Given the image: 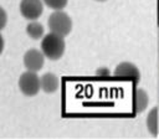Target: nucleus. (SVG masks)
Instances as JSON below:
<instances>
[{"mask_svg": "<svg viewBox=\"0 0 159 139\" xmlns=\"http://www.w3.org/2000/svg\"><path fill=\"white\" fill-rule=\"evenodd\" d=\"M41 89L45 93H55L58 88V77L55 73L47 72L40 77Z\"/></svg>", "mask_w": 159, "mask_h": 139, "instance_id": "6e6552de", "label": "nucleus"}, {"mask_svg": "<svg viewBox=\"0 0 159 139\" xmlns=\"http://www.w3.org/2000/svg\"><path fill=\"white\" fill-rule=\"evenodd\" d=\"M65 48H66V43L63 40V36L51 31L43 35L41 40V51L46 58L51 61L60 60L65 53Z\"/></svg>", "mask_w": 159, "mask_h": 139, "instance_id": "f257e3e1", "label": "nucleus"}, {"mask_svg": "<svg viewBox=\"0 0 159 139\" xmlns=\"http://www.w3.org/2000/svg\"><path fill=\"white\" fill-rule=\"evenodd\" d=\"M19 88L21 93L27 97L36 96L41 89V82H40V77L37 76V72L29 70L24 72L19 78Z\"/></svg>", "mask_w": 159, "mask_h": 139, "instance_id": "7ed1b4c3", "label": "nucleus"}, {"mask_svg": "<svg viewBox=\"0 0 159 139\" xmlns=\"http://www.w3.org/2000/svg\"><path fill=\"white\" fill-rule=\"evenodd\" d=\"M114 76L117 78H122V79H130L134 83L139 82V79H140V72H139L138 67L132 62L119 63L114 70Z\"/></svg>", "mask_w": 159, "mask_h": 139, "instance_id": "423d86ee", "label": "nucleus"}, {"mask_svg": "<svg viewBox=\"0 0 159 139\" xmlns=\"http://www.w3.org/2000/svg\"><path fill=\"white\" fill-rule=\"evenodd\" d=\"M96 1H99V2H103V1H107V0H96Z\"/></svg>", "mask_w": 159, "mask_h": 139, "instance_id": "dca6fc26", "label": "nucleus"}, {"mask_svg": "<svg viewBox=\"0 0 159 139\" xmlns=\"http://www.w3.org/2000/svg\"><path fill=\"white\" fill-rule=\"evenodd\" d=\"M149 97L143 88H134L133 91V109L135 113H143L148 107Z\"/></svg>", "mask_w": 159, "mask_h": 139, "instance_id": "0eeeda50", "label": "nucleus"}, {"mask_svg": "<svg viewBox=\"0 0 159 139\" xmlns=\"http://www.w3.org/2000/svg\"><path fill=\"white\" fill-rule=\"evenodd\" d=\"M147 128L152 135L158 134V108L154 107L147 115Z\"/></svg>", "mask_w": 159, "mask_h": 139, "instance_id": "9d476101", "label": "nucleus"}, {"mask_svg": "<svg viewBox=\"0 0 159 139\" xmlns=\"http://www.w3.org/2000/svg\"><path fill=\"white\" fill-rule=\"evenodd\" d=\"M26 34L32 40H39L42 38L45 35V29L42 26L41 22H39L37 20H31L27 25H26Z\"/></svg>", "mask_w": 159, "mask_h": 139, "instance_id": "1a4fd4ad", "label": "nucleus"}, {"mask_svg": "<svg viewBox=\"0 0 159 139\" xmlns=\"http://www.w3.org/2000/svg\"><path fill=\"white\" fill-rule=\"evenodd\" d=\"M6 24H7V14H6L5 9L2 6H0V31L2 29H5Z\"/></svg>", "mask_w": 159, "mask_h": 139, "instance_id": "f8f14e48", "label": "nucleus"}, {"mask_svg": "<svg viewBox=\"0 0 159 139\" xmlns=\"http://www.w3.org/2000/svg\"><path fill=\"white\" fill-rule=\"evenodd\" d=\"M46 6H48L52 10H62L67 5L68 0H42Z\"/></svg>", "mask_w": 159, "mask_h": 139, "instance_id": "9b49d317", "label": "nucleus"}, {"mask_svg": "<svg viewBox=\"0 0 159 139\" xmlns=\"http://www.w3.org/2000/svg\"><path fill=\"white\" fill-rule=\"evenodd\" d=\"M4 46H5L4 37H2V35L0 34V55H1V53H2V51H4Z\"/></svg>", "mask_w": 159, "mask_h": 139, "instance_id": "4468645a", "label": "nucleus"}, {"mask_svg": "<svg viewBox=\"0 0 159 139\" xmlns=\"http://www.w3.org/2000/svg\"><path fill=\"white\" fill-rule=\"evenodd\" d=\"M96 74L99 76V77H107V76L111 74V72H109V70H108L107 67H99V68L96 71Z\"/></svg>", "mask_w": 159, "mask_h": 139, "instance_id": "ddd939ff", "label": "nucleus"}, {"mask_svg": "<svg viewBox=\"0 0 159 139\" xmlns=\"http://www.w3.org/2000/svg\"><path fill=\"white\" fill-rule=\"evenodd\" d=\"M45 55L41 50L37 48H30L24 55V66L29 71L37 72L43 67L45 63Z\"/></svg>", "mask_w": 159, "mask_h": 139, "instance_id": "39448f33", "label": "nucleus"}, {"mask_svg": "<svg viewBox=\"0 0 159 139\" xmlns=\"http://www.w3.org/2000/svg\"><path fill=\"white\" fill-rule=\"evenodd\" d=\"M47 25L51 32L65 37L72 30V19L62 10H53V12L47 19Z\"/></svg>", "mask_w": 159, "mask_h": 139, "instance_id": "f03ea898", "label": "nucleus"}, {"mask_svg": "<svg viewBox=\"0 0 159 139\" xmlns=\"http://www.w3.org/2000/svg\"><path fill=\"white\" fill-rule=\"evenodd\" d=\"M19 7H20V14L29 21L37 20L43 12V1L42 0H21Z\"/></svg>", "mask_w": 159, "mask_h": 139, "instance_id": "20e7f679", "label": "nucleus"}, {"mask_svg": "<svg viewBox=\"0 0 159 139\" xmlns=\"http://www.w3.org/2000/svg\"><path fill=\"white\" fill-rule=\"evenodd\" d=\"M157 25L159 26V0H157Z\"/></svg>", "mask_w": 159, "mask_h": 139, "instance_id": "2eb2a0df", "label": "nucleus"}]
</instances>
